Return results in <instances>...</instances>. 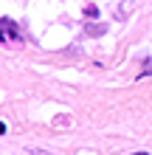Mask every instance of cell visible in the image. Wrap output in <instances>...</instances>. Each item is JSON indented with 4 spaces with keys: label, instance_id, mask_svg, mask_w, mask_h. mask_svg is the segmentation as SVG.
I'll list each match as a JSON object with an SVG mask.
<instances>
[]
</instances>
